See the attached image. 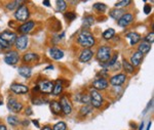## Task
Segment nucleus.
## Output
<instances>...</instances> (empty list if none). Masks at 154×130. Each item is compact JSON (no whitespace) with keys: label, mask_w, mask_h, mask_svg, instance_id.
<instances>
[{"label":"nucleus","mask_w":154,"mask_h":130,"mask_svg":"<svg viewBox=\"0 0 154 130\" xmlns=\"http://www.w3.org/2000/svg\"><path fill=\"white\" fill-rule=\"evenodd\" d=\"M77 41L82 47H91L95 44V38L88 31H83L77 37Z\"/></svg>","instance_id":"1"},{"label":"nucleus","mask_w":154,"mask_h":130,"mask_svg":"<svg viewBox=\"0 0 154 130\" xmlns=\"http://www.w3.org/2000/svg\"><path fill=\"white\" fill-rule=\"evenodd\" d=\"M111 56V49L108 46H102L98 49L97 52V57L102 62H106L110 59Z\"/></svg>","instance_id":"2"},{"label":"nucleus","mask_w":154,"mask_h":130,"mask_svg":"<svg viewBox=\"0 0 154 130\" xmlns=\"http://www.w3.org/2000/svg\"><path fill=\"white\" fill-rule=\"evenodd\" d=\"M89 97H91V107H96V109H100L102 107V102H103V96L101 95L100 92L95 90V89H91Z\"/></svg>","instance_id":"3"},{"label":"nucleus","mask_w":154,"mask_h":130,"mask_svg":"<svg viewBox=\"0 0 154 130\" xmlns=\"http://www.w3.org/2000/svg\"><path fill=\"white\" fill-rule=\"evenodd\" d=\"M30 16V12H29V9L28 7L26 5H21L17 9L16 14H14V17H16L18 21H21V22H25L28 20V17Z\"/></svg>","instance_id":"4"},{"label":"nucleus","mask_w":154,"mask_h":130,"mask_svg":"<svg viewBox=\"0 0 154 130\" xmlns=\"http://www.w3.org/2000/svg\"><path fill=\"white\" fill-rule=\"evenodd\" d=\"M19 59L20 57L18 51H9L8 53L5 54V57H4V62L11 66H14L16 64H18Z\"/></svg>","instance_id":"5"},{"label":"nucleus","mask_w":154,"mask_h":130,"mask_svg":"<svg viewBox=\"0 0 154 130\" xmlns=\"http://www.w3.org/2000/svg\"><path fill=\"white\" fill-rule=\"evenodd\" d=\"M0 38L3 39L4 41L6 42V43L9 44V45H11V44H14V42H16V40H17V38H18V36H17V35L14 34V32L3 31L1 34H0Z\"/></svg>","instance_id":"6"},{"label":"nucleus","mask_w":154,"mask_h":130,"mask_svg":"<svg viewBox=\"0 0 154 130\" xmlns=\"http://www.w3.org/2000/svg\"><path fill=\"white\" fill-rule=\"evenodd\" d=\"M14 43H16V46L19 50H25L27 48V45H28V37L26 35L19 36Z\"/></svg>","instance_id":"7"},{"label":"nucleus","mask_w":154,"mask_h":130,"mask_svg":"<svg viewBox=\"0 0 154 130\" xmlns=\"http://www.w3.org/2000/svg\"><path fill=\"white\" fill-rule=\"evenodd\" d=\"M7 107H8V109L11 110V112H14V113H20V112L22 111V109H23V104H20L18 101H16V99L11 98L8 101V104H7Z\"/></svg>","instance_id":"8"},{"label":"nucleus","mask_w":154,"mask_h":130,"mask_svg":"<svg viewBox=\"0 0 154 130\" xmlns=\"http://www.w3.org/2000/svg\"><path fill=\"white\" fill-rule=\"evenodd\" d=\"M38 87H39V90L41 92H43V93H51L54 89V83L51 81L45 80V81H42L41 83L39 84Z\"/></svg>","instance_id":"9"},{"label":"nucleus","mask_w":154,"mask_h":130,"mask_svg":"<svg viewBox=\"0 0 154 130\" xmlns=\"http://www.w3.org/2000/svg\"><path fill=\"white\" fill-rule=\"evenodd\" d=\"M60 104H61L62 111H63V113H64V114L69 115V114L71 113V111H72V106H71L70 101H69V99L67 98L66 96H62Z\"/></svg>","instance_id":"10"},{"label":"nucleus","mask_w":154,"mask_h":130,"mask_svg":"<svg viewBox=\"0 0 154 130\" xmlns=\"http://www.w3.org/2000/svg\"><path fill=\"white\" fill-rule=\"evenodd\" d=\"M11 90L17 94H25L29 91L28 86L23 84H12L11 86Z\"/></svg>","instance_id":"11"},{"label":"nucleus","mask_w":154,"mask_h":130,"mask_svg":"<svg viewBox=\"0 0 154 130\" xmlns=\"http://www.w3.org/2000/svg\"><path fill=\"white\" fill-rule=\"evenodd\" d=\"M93 86L95 90H104L108 87V82L106 81L104 78H100V79H97L95 81L93 82Z\"/></svg>","instance_id":"12"},{"label":"nucleus","mask_w":154,"mask_h":130,"mask_svg":"<svg viewBox=\"0 0 154 130\" xmlns=\"http://www.w3.org/2000/svg\"><path fill=\"white\" fill-rule=\"evenodd\" d=\"M126 80V76L125 74H118L113 76L112 78L110 79V83L113 86H119V85L123 84Z\"/></svg>","instance_id":"13"},{"label":"nucleus","mask_w":154,"mask_h":130,"mask_svg":"<svg viewBox=\"0 0 154 130\" xmlns=\"http://www.w3.org/2000/svg\"><path fill=\"white\" fill-rule=\"evenodd\" d=\"M131 21H133V14H125L120 19L118 20V25L120 27H126L131 23Z\"/></svg>","instance_id":"14"},{"label":"nucleus","mask_w":154,"mask_h":130,"mask_svg":"<svg viewBox=\"0 0 154 130\" xmlns=\"http://www.w3.org/2000/svg\"><path fill=\"white\" fill-rule=\"evenodd\" d=\"M94 56V52L91 50V49L86 48L82 50V52L80 53V56H79V61L81 62H86L88 61H91V57Z\"/></svg>","instance_id":"15"},{"label":"nucleus","mask_w":154,"mask_h":130,"mask_svg":"<svg viewBox=\"0 0 154 130\" xmlns=\"http://www.w3.org/2000/svg\"><path fill=\"white\" fill-rule=\"evenodd\" d=\"M34 26H35L34 22L33 21H29V22H27V23L23 24L22 26H20L18 30H19L20 32H21V33L27 34V33H29V32L34 28Z\"/></svg>","instance_id":"16"},{"label":"nucleus","mask_w":154,"mask_h":130,"mask_svg":"<svg viewBox=\"0 0 154 130\" xmlns=\"http://www.w3.org/2000/svg\"><path fill=\"white\" fill-rule=\"evenodd\" d=\"M49 56H51V59H56V61H59V59H63L64 56V52L62 50H60L59 48H56V47H53V48L49 49Z\"/></svg>","instance_id":"17"},{"label":"nucleus","mask_w":154,"mask_h":130,"mask_svg":"<svg viewBox=\"0 0 154 130\" xmlns=\"http://www.w3.org/2000/svg\"><path fill=\"white\" fill-rule=\"evenodd\" d=\"M142 59H143V54L141 53V52H139V51L135 52V53H134L131 57V65L133 67L139 66L141 61H142Z\"/></svg>","instance_id":"18"},{"label":"nucleus","mask_w":154,"mask_h":130,"mask_svg":"<svg viewBox=\"0 0 154 130\" xmlns=\"http://www.w3.org/2000/svg\"><path fill=\"white\" fill-rule=\"evenodd\" d=\"M128 38L130 39L131 45H136L137 43L141 41V35L136 33V32H131V33L128 34Z\"/></svg>","instance_id":"19"},{"label":"nucleus","mask_w":154,"mask_h":130,"mask_svg":"<svg viewBox=\"0 0 154 130\" xmlns=\"http://www.w3.org/2000/svg\"><path fill=\"white\" fill-rule=\"evenodd\" d=\"M49 107H51V111L53 112L54 115H60V114H61L62 107H61L60 101H51V104H49Z\"/></svg>","instance_id":"20"},{"label":"nucleus","mask_w":154,"mask_h":130,"mask_svg":"<svg viewBox=\"0 0 154 130\" xmlns=\"http://www.w3.org/2000/svg\"><path fill=\"white\" fill-rule=\"evenodd\" d=\"M19 74L21 75V76L25 77V78H29V77H31V75H32V70H31V68H29V67H27V66L20 67Z\"/></svg>","instance_id":"21"},{"label":"nucleus","mask_w":154,"mask_h":130,"mask_svg":"<svg viewBox=\"0 0 154 130\" xmlns=\"http://www.w3.org/2000/svg\"><path fill=\"white\" fill-rule=\"evenodd\" d=\"M150 49H151V44L146 42L145 40H143L140 45H139V52H141L142 54L148 53V52L150 51Z\"/></svg>","instance_id":"22"},{"label":"nucleus","mask_w":154,"mask_h":130,"mask_svg":"<svg viewBox=\"0 0 154 130\" xmlns=\"http://www.w3.org/2000/svg\"><path fill=\"white\" fill-rule=\"evenodd\" d=\"M39 56L38 54L36 53H32V52H29V53H26L23 56V61L25 62H36L38 61Z\"/></svg>","instance_id":"23"},{"label":"nucleus","mask_w":154,"mask_h":130,"mask_svg":"<svg viewBox=\"0 0 154 130\" xmlns=\"http://www.w3.org/2000/svg\"><path fill=\"white\" fill-rule=\"evenodd\" d=\"M123 14H125V11H123L122 9H117V8L113 9V11H111L110 12V17L114 20H119Z\"/></svg>","instance_id":"24"},{"label":"nucleus","mask_w":154,"mask_h":130,"mask_svg":"<svg viewBox=\"0 0 154 130\" xmlns=\"http://www.w3.org/2000/svg\"><path fill=\"white\" fill-rule=\"evenodd\" d=\"M94 23H95V19L93 17L88 16V17H85L83 19V26L86 27V28H89L91 26H93Z\"/></svg>","instance_id":"25"},{"label":"nucleus","mask_w":154,"mask_h":130,"mask_svg":"<svg viewBox=\"0 0 154 130\" xmlns=\"http://www.w3.org/2000/svg\"><path fill=\"white\" fill-rule=\"evenodd\" d=\"M62 91H63V86L60 83V81H58L56 85H54V89L51 92H53V94H54V95H59V94L62 93Z\"/></svg>","instance_id":"26"},{"label":"nucleus","mask_w":154,"mask_h":130,"mask_svg":"<svg viewBox=\"0 0 154 130\" xmlns=\"http://www.w3.org/2000/svg\"><path fill=\"white\" fill-rule=\"evenodd\" d=\"M114 35H115V31H114V29H108L103 33V38L106 39V40H109V39L112 38Z\"/></svg>","instance_id":"27"},{"label":"nucleus","mask_w":154,"mask_h":130,"mask_svg":"<svg viewBox=\"0 0 154 130\" xmlns=\"http://www.w3.org/2000/svg\"><path fill=\"white\" fill-rule=\"evenodd\" d=\"M21 3H22V1H12L11 3L7 4L6 8L8 9V11H14V9H16V8H19V7L21 6Z\"/></svg>","instance_id":"28"},{"label":"nucleus","mask_w":154,"mask_h":130,"mask_svg":"<svg viewBox=\"0 0 154 130\" xmlns=\"http://www.w3.org/2000/svg\"><path fill=\"white\" fill-rule=\"evenodd\" d=\"M122 66H123V69L125 70V72H128V73H130V74L134 73V67L131 66L128 62H126L125 59L122 62Z\"/></svg>","instance_id":"29"},{"label":"nucleus","mask_w":154,"mask_h":130,"mask_svg":"<svg viewBox=\"0 0 154 130\" xmlns=\"http://www.w3.org/2000/svg\"><path fill=\"white\" fill-rule=\"evenodd\" d=\"M91 110H93V107L88 106V104H84V107H81L80 113L81 115H88L89 113H91Z\"/></svg>","instance_id":"30"},{"label":"nucleus","mask_w":154,"mask_h":130,"mask_svg":"<svg viewBox=\"0 0 154 130\" xmlns=\"http://www.w3.org/2000/svg\"><path fill=\"white\" fill-rule=\"evenodd\" d=\"M57 5H58V9L60 11H64L67 8V3L64 0H58L57 1Z\"/></svg>","instance_id":"31"},{"label":"nucleus","mask_w":154,"mask_h":130,"mask_svg":"<svg viewBox=\"0 0 154 130\" xmlns=\"http://www.w3.org/2000/svg\"><path fill=\"white\" fill-rule=\"evenodd\" d=\"M94 8L100 12H104L107 9V6L104 3H95L94 4Z\"/></svg>","instance_id":"32"},{"label":"nucleus","mask_w":154,"mask_h":130,"mask_svg":"<svg viewBox=\"0 0 154 130\" xmlns=\"http://www.w3.org/2000/svg\"><path fill=\"white\" fill-rule=\"evenodd\" d=\"M53 130H67V125L64 122H59L53 127Z\"/></svg>","instance_id":"33"},{"label":"nucleus","mask_w":154,"mask_h":130,"mask_svg":"<svg viewBox=\"0 0 154 130\" xmlns=\"http://www.w3.org/2000/svg\"><path fill=\"white\" fill-rule=\"evenodd\" d=\"M7 122H8L11 126H17V125L19 124V119L14 116H9L8 118H7Z\"/></svg>","instance_id":"34"},{"label":"nucleus","mask_w":154,"mask_h":130,"mask_svg":"<svg viewBox=\"0 0 154 130\" xmlns=\"http://www.w3.org/2000/svg\"><path fill=\"white\" fill-rule=\"evenodd\" d=\"M145 40L146 42H148V43H150V44H152L153 43V41H154V33L153 32H151V33H149L147 36L145 37Z\"/></svg>","instance_id":"35"},{"label":"nucleus","mask_w":154,"mask_h":130,"mask_svg":"<svg viewBox=\"0 0 154 130\" xmlns=\"http://www.w3.org/2000/svg\"><path fill=\"white\" fill-rule=\"evenodd\" d=\"M81 102H83L84 104H88V102H91V97L88 95H82V96H79V99Z\"/></svg>","instance_id":"36"},{"label":"nucleus","mask_w":154,"mask_h":130,"mask_svg":"<svg viewBox=\"0 0 154 130\" xmlns=\"http://www.w3.org/2000/svg\"><path fill=\"white\" fill-rule=\"evenodd\" d=\"M65 17L67 20H69V21H73V20L76 19V14H74V12H66L65 14Z\"/></svg>","instance_id":"37"},{"label":"nucleus","mask_w":154,"mask_h":130,"mask_svg":"<svg viewBox=\"0 0 154 130\" xmlns=\"http://www.w3.org/2000/svg\"><path fill=\"white\" fill-rule=\"evenodd\" d=\"M117 59H118V56H117V54H114L112 59H110L108 61V66H109V67L114 66V65L116 64V61H117Z\"/></svg>","instance_id":"38"},{"label":"nucleus","mask_w":154,"mask_h":130,"mask_svg":"<svg viewBox=\"0 0 154 130\" xmlns=\"http://www.w3.org/2000/svg\"><path fill=\"white\" fill-rule=\"evenodd\" d=\"M9 47H11V45L8 43H6L3 39L0 38V49H8Z\"/></svg>","instance_id":"39"},{"label":"nucleus","mask_w":154,"mask_h":130,"mask_svg":"<svg viewBox=\"0 0 154 130\" xmlns=\"http://www.w3.org/2000/svg\"><path fill=\"white\" fill-rule=\"evenodd\" d=\"M131 3V1L130 0H125V1H120V2H117V3L115 4V6L117 7H123V6H126V5H128V4Z\"/></svg>","instance_id":"40"},{"label":"nucleus","mask_w":154,"mask_h":130,"mask_svg":"<svg viewBox=\"0 0 154 130\" xmlns=\"http://www.w3.org/2000/svg\"><path fill=\"white\" fill-rule=\"evenodd\" d=\"M144 12H145V14H149L151 12V6L149 4H146L144 6Z\"/></svg>","instance_id":"41"},{"label":"nucleus","mask_w":154,"mask_h":130,"mask_svg":"<svg viewBox=\"0 0 154 130\" xmlns=\"http://www.w3.org/2000/svg\"><path fill=\"white\" fill-rule=\"evenodd\" d=\"M26 115H28V116H31L32 115V109L31 107H27V110H26Z\"/></svg>","instance_id":"42"},{"label":"nucleus","mask_w":154,"mask_h":130,"mask_svg":"<svg viewBox=\"0 0 154 130\" xmlns=\"http://www.w3.org/2000/svg\"><path fill=\"white\" fill-rule=\"evenodd\" d=\"M32 122H33V124L35 125L36 127H39V123H38V121H37V120H33Z\"/></svg>","instance_id":"43"},{"label":"nucleus","mask_w":154,"mask_h":130,"mask_svg":"<svg viewBox=\"0 0 154 130\" xmlns=\"http://www.w3.org/2000/svg\"><path fill=\"white\" fill-rule=\"evenodd\" d=\"M43 5H45V6H51V3H49V1H43Z\"/></svg>","instance_id":"44"},{"label":"nucleus","mask_w":154,"mask_h":130,"mask_svg":"<svg viewBox=\"0 0 154 130\" xmlns=\"http://www.w3.org/2000/svg\"><path fill=\"white\" fill-rule=\"evenodd\" d=\"M0 130H6V127L4 126V125L0 124Z\"/></svg>","instance_id":"45"},{"label":"nucleus","mask_w":154,"mask_h":130,"mask_svg":"<svg viewBox=\"0 0 154 130\" xmlns=\"http://www.w3.org/2000/svg\"><path fill=\"white\" fill-rule=\"evenodd\" d=\"M42 130H53V129H51L49 126H45V127H43V128H42Z\"/></svg>","instance_id":"46"},{"label":"nucleus","mask_w":154,"mask_h":130,"mask_svg":"<svg viewBox=\"0 0 154 130\" xmlns=\"http://www.w3.org/2000/svg\"><path fill=\"white\" fill-rule=\"evenodd\" d=\"M23 124L25 125V126H26V125H29V121H28V120H25V122Z\"/></svg>","instance_id":"47"},{"label":"nucleus","mask_w":154,"mask_h":130,"mask_svg":"<svg viewBox=\"0 0 154 130\" xmlns=\"http://www.w3.org/2000/svg\"><path fill=\"white\" fill-rule=\"evenodd\" d=\"M150 126H151V123H149V125H148V128H147V130H149V129H150Z\"/></svg>","instance_id":"48"}]
</instances>
